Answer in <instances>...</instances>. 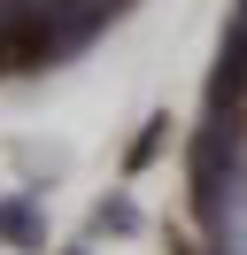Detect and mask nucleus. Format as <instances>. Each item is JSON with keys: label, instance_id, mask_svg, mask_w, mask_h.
I'll use <instances>...</instances> for the list:
<instances>
[{"label": "nucleus", "instance_id": "f257e3e1", "mask_svg": "<svg viewBox=\"0 0 247 255\" xmlns=\"http://www.w3.org/2000/svg\"><path fill=\"white\" fill-rule=\"evenodd\" d=\"M0 240H8V248H39V240H46V224H39V209H31V201H0Z\"/></svg>", "mask_w": 247, "mask_h": 255}, {"label": "nucleus", "instance_id": "f03ea898", "mask_svg": "<svg viewBox=\"0 0 247 255\" xmlns=\"http://www.w3.org/2000/svg\"><path fill=\"white\" fill-rule=\"evenodd\" d=\"M93 232H139V209L116 193V201H101V209H93Z\"/></svg>", "mask_w": 247, "mask_h": 255}, {"label": "nucleus", "instance_id": "7ed1b4c3", "mask_svg": "<svg viewBox=\"0 0 247 255\" xmlns=\"http://www.w3.org/2000/svg\"><path fill=\"white\" fill-rule=\"evenodd\" d=\"M162 131H170V116H147V131L131 139V170H147V162H154V147H162Z\"/></svg>", "mask_w": 247, "mask_h": 255}, {"label": "nucleus", "instance_id": "20e7f679", "mask_svg": "<svg viewBox=\"0 0 247 255\" xmlns=\"http://www.w3.org/2000/svg\"><path fill=\"white\" fill-rule=\"evenodd\" d=\"M240 8H247V0H240Z\"/></svg>", "mask_w": 247, "mask_h": 255}]
</instances>
